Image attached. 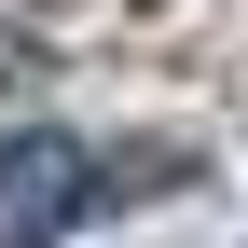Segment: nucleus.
<instances>
[{
  "label": "nucleus",
  "mask_w": 248,
  "mask_h": 248,
  "mask_svg": "<svg viewBox=\"0 0 248 248\" xmlns=\"http://www.w3.org/2000/svg\"><path fill=\"white\" fill-rule=\"evenodd\" d=\"M97 193H110V166L83 138H55V124L0 138V248H55L69 221H97Z\"/></svg>",
  "instance_id": "nucleus-1"
}]
</instances>
